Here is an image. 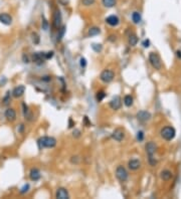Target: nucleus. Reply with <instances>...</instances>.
<instances>
[{
	"instance_id": "nucleus-1",
	"label": "nucleus",
	"mask_w": 181,
	"mask_h": 199,
	"mask_svg": "<svg viewBox=\"0 0 181 199\" xmlns=\"http://www.w3.org/2000/svg\"><path fill=\"white\" fill-rule=\"evenodd\" d=\"M145 149H146V153L148 155V160L149 163H150L151 166H155L157 164V160L154 157V154H155L156 150H157V146L154 142H148L147 144L145 146Z\"/></svg>"
},
{
	"instance_id": "nucleus-2",
	"label": "nucleus",
	"mask_w": 181,
	"mask_h": 199,
	"mask_svg": "<svg viewBox=\"0 0 181 199\" xmlns=\"http://www.w3.org/2000/svg\"><path fill=\"white\" fill-rule=\"evenodd\" d=\"M37 144H38L39 148H54L55 145H57V140L54 137H42L37 141Z\"/></svg>"
},
{
	"instance_id": "nucleus-3",
	"label": "nucleus",
	"mask_w": 181,
	"mask_h": 199,
	"mask_svg": "<svg viewBox=\"0 0 181 199\" xmlns=\"http://www.w3.org/2000/svg\"><path fill=\"white\" fill-rule=\"evenodd\" d=\"M160 135L165 141H171V140L174 139L175 135H176V131H175V129L173 127L166 126L160 131Z\"/></svg>"
},
{
	"instance_id": "nucleus-4",
	"label": "nucleus",
	"mask_w": 181,
	"mask_h": 199,
	"mask_svg": "<svg viewBox=\"0 0 181 199\" xmlns=\"http://www.w3.org/2000/svg\"><path fill=\"white\" fill-rule=\"evenodd\" d=\"M149 62H150L151 65H152L155 70H161L162 68L161 58L158 54H155V52H150V54H149Z\"/></svg>"
},
{
	"instance_id": "nucleus-5",
	"label": "nucleus",
	"mask_w": 181,
	"mask_h": 199,
	"mask_svg": "<svg viewBox=\"0 0 181 199\" xmlns=\"http://www.w3.org/2000/svg\"><path fill=\"white\" fill-rule=\"evenodd\" d=\"M114 78H115V73L111 70H103L102 73H101V76H100L101 81L104 82V83H106V84L111 83V82L114 79Z\"/></svg>"
},
{
	"instance_id": "nucleus-6",
	"label": "nucleus",
	"mask_w": 181,
	"mask_h": 199,
	"mask_svg": "<svg viewBox=\"0 0 181 199\" xmlns=\"http://www.w3.org/2000/svg\"><path fill=\"white\" fill-rule=\"evenodd\" d=\"M116 176L121 182H125L128 180V177H129V174H128V171L126 170V168L123 166H118L116 169Z\"/></svg>"
},
{
	"instance_id": "nucleus-7",
	"label": "nucleus",
	"mask_w": 181,
	"mask_h": 199,
	"mask_svg": "<svg viewBox=\"0 0 181 199\" xmlns=\"http://www.w3.org/2000/svg\"><path fill=\"white\" fill-rule=\"evenodd\" d=\"M62 21H63V17H62V13L58 9H57L54 13V26L55 28H60V25H62Z\"/></svg>"
},
{
	"instance_id": "nucleus-8",
	"label": "nucleus",
	"mask_w": 181,
	"mask_h": 199,
	"mask_svg": "<svg viewBox=\"0 0 181 199\" xmlns=\"http://www.w3.org/2000/svg\"><path fill=\"white\" fill-rule=\"evenodd\" d=\"M137 119L138 121L145 123V122H148L151 119V114L147 111H140V112L137 113Z\"/></svg>"
},
{
	"instance_id": "nucleus-9",
	"label": "nucleus",
	"mask_w": 181,
	"mask_h": 199,
	"mask_svg": "<svg viewBox=\"0 0 181 199\" xmlns=\"http://www.w3.org/2000/svg\"><path fill=\"white\" fill-rule=\"evenodd\" d=\"M121 106H122L121 98H120L119 95H115V97L111 100L110 107L113 109V110H119V109L121 108Z\"/></svg>"
},
{
	"instance_id": "nucleus-10",
	"label": "nucleus",
	"mask_w": 181,
	"mask_h": 199,
	"mask_svg": "<svg viewBox=\"0 0 181 199\" xmlns=\"http://www.w3.org/2000/svg\"><path fill=\"white\" fill-rule=\"evenodd\" d=\"M55 197L57 199H68L70 198V194H68V190L65 188H58L55 192Z\"/></svg>"
},
{
	"instance_id": "nucleus-11",
	"label": "nucleus",
	"mask_w": 181,
	"mask_h": 199,
	"mask_svg": "<svg viewBox=\"0 0 181 199\" xmlns=\"http://www.w3.org/2000/svg\"><path fill=\"white\" fill-rule=\"evenodd\" d=\"M124 137H125V134L122 129H116L115 131L113 132V134H112V138L117 142H121L122 140L124 139Z\"/></svg>"
},
{
	"instance_id": "nucleus-12",
	"label": "nucleus",
	"mask_w": 181,
	"mask_h": 199,
	"mask_svg": "<svg viewBox=\"0 0 181 199\" xmlns=\"http://www.w3.org/2000/svg\"><path fill=\"white\" fill-rule=\"evenodd\" d=\"M0 22L5 25H10L12 23V17L8 13H0Z\"/></svg>"
},
{
	"instance_id": "nucleus-13",
	"label": "nucleus",
	"mask_w": 181,
	"mask_h": 199,
	"mask_svg": "<svg viewBox=\"0 0 181 199\" xmlns=\"http://www.w3.org/2000/svg\"><path fill=\"white\" fill-rule=\"evenodd\" d=\"M5 118L10 122L15 121V119H16V112H15L14 109L12 108L7 109V110L5 111Z\"/></svg>"
},
{
	"instance_id": "nucleus-14",
	"label": "nucleus",
	"mask_w": 181,
	"mask_h": 199,
	"mask_svg": "<svg viewBox=\"0 0 181 199\" xmlns=\"http://www.w3.org/2000/svg\"><path fill=\"white\" fill-rule=\"evenodd\" d=\"M128 167H129V169H131V170L136 171L141 167V162L138 160V159H131V160L128 162Z\"/></svg>"
},
{
	"instance_id": "nucleus-15",
	"label": "nucleus",
	"mask_w": 181,
	"mask_h": 199,
	"mask_svg": "<svg viewBox=\"0 0 181 199\" xmlns=\"http://www.w3.org/2000/svg\"><path fill=\"white\" fill-rule=\"evenodd\" d=\"M33 62L36 63H42L46 58H45V52H35L32 55Z\"/></svg>"
},
{
	"instance_id": "nucleus-16",
	"label": "nucleus",
	"mask_w": 181,
	"mask_h": 199,
	"mask_svg": "<svg viewBox=\"0 0 181 199\" xmlns=\"http://www.w3.org/2000/svg\"><path fill=\"white\" fill-rule=\"evenodd\" d=\"M106 22L111 26H117L120 23V19L117 15H110L106 18Z\"/></svg>"
},
{
	"instance_id": "nucleus-17",
	"label": "nucleus",
	"mask_w": 181,
	"mask_h": 199,
	"mask_svg": "<svg viewBox=\"0 0 181 199\" xmlns=\"http://www.w3.org/2000/svg\"><path fill=\"white\" fill-rule=\"evenodd\" d=\"M41 177L40 175V172H39L38 169L36 168H32L30 170V173H29V178H30L32 181H37V180H39Z\"/></svg>"
},
{
	"instance_id": "nucleus-18",
	"label": "nucleus",
	"mask_w": 181,
	"mask_h": 199,
	"mask_svg": "<svg viewBox=\"0 0 181 199\" xmlns=\"http://www.w3.org/2000/svg\"><path fill=\"white\" fill-rule=\"evenodd\" d=\"M24 92H25V87L24 86H18L13 90L12 95L14 98H20L21 95L24 94Z\"/></svg>"
},
{
	"instance_id": "nucleus-19",
	"label": "nucleus",
	"mask_w": 181,
	"mask_h": 199,
	"mask_svg": "<svg viewBox=\"0 0 181 199\" xmlns=\"http://www.w3.org/2000/svg\"><path fill=\"white\" fill-rule=\"evenodd\" d=\"M172 176H173L172 172L169 170H163L160 174V177L163 181H169V180L172 178Z\"/></svg>"
},
{
	"instance_id": "nucleus-20",
	"label": "nucleus",
	"mask_w": 181,
	"mask_h": 199,
	"mask_svg": "<svg viewBox=\"0 0 181 199\" xmlns=\"http://www.w3.org/2000/svg\"><path fill=\"white\" fill-rule=\"evenodd\" d=\"M22 108H23V115H24V118L27 119L28 121H30L31 118H32V115H31V113L29 112L28 106L25 105L24 103H23V104H22Z\"/></svg>"
},
{
	"instance_id": "nucleus-21",
	"label": "nucleus",
	"mask_w": 181,
	"mask_h": 199,
	"mask_svg": "<svg viewBox=\"0 0 181 199\" xmlns=\"http://www.w3.org/2000/svg\"><path fill=\"white\" fill-rule=\"evenodd\" d=\"M138 37H137V35L136 34H134V33H132V34H130L129 35V38H128V42H129V44L131 46H135L136 44L138 43Z\"/></svg>"
},
{
	"instance_id": "nucleus-22",
	"label": "nucleus",
	"mask_w": 181,
	"mask_h": 199,
	"mask_svg": "<svg viewBox=\"0 0 181 199\" xmlns=\"http://www.w3.org/2000/svg\"><path fill=\"white\" fill-rule=\"evenodd\" d=\"M132 20H133V22L136 23V24L140 23V22H141V20H142V17H141V14H140V13H139V12H137V11L133 12V14H132Z\"/></svg>"
},
{
	"instance_id": "nucleus-23",
	"label": "nucleus",
	"mask_w": 181,
	"mask_h": 199,
	"mask_svg": "<svg viewBox=\"0 0 181 199\" xmlns=\"http://www.w3.org/2000/svg\"><path fill=\"white\" fill-rule=\"evenodd\" d=\"M101 33V29L97 26H93L89 29V36H95Z\"/></svg>"
},
{
	"instance_id": "nucleus-24",
	"label": "nucleus",
	"mask_w": 181,
	"mask_h": 199,
	"mask_svg": "<svg viewBox=\"0 0 181 199\" xmlns=\"http://www.w3.org/2000/svg\"><path fill=\"white\" fill-rule=\"evenodd\" d=\"M133 97L132 95H125V98H124V105L126 106V107H131V106L133 105Z\"/></svg>"
},
{
	"instance_id": "nucleus-25",
	"label": "nucleus",
	"mask_w": 181,
	"mask_h": 199,
	"mask_svg": "<svg viewBox=\"0 0 181 199\" xmlns=\"http://www.w3.org/2000/svg\"><path fill=\"white\" fill-rule=\"evenodd\" d=\"M103 5L107 8H112L116 5V0H102Z\"/></svg>"
},
{
	"instance_id": "nucleus-26",
	"label": "nucleus",
	"mask_w": 181,
	"mask_h": 199,
	"mask_svg": "<svg viewBox=\"0 0 181 199\" xmlns=\"http://www.w3.org/2000/svg\"><path fill=\"white\" fill-rule=\"evenodd\" d=\"M65 26L63 25L62 27H60L58 29V34H57V41H60L63 37V35H65Z\"/></svg>"
},
{
	"instance_id": "nucleus-27",
	"label": "nucleus",
	"mask_w": 181,
	"mask_h": 199,
	"mask_svg": "<svg viewBox=\"0 0 181 199\" xmlns=\"http://www.w3.org/2000/svg\"><path fill=\"white\" fill-rule=\"evenodd\" d=\"M105 97H106L105 92L100 91V92H98V93H97V95H96V99H97L98 102H101V101H103V100H104V98H105Z\"/></svg>"
},
{
	"instance_id": "nucleus-28",
	"label": "nucleus",
	"mask_w": 181,
	"mask_h": 199,
	"mask_svg": "<svg viewBox=\"0 0 181 199\" xmlns=\"http://www.w3.org/2000/svg\"><path fill=\"white\" fill-rule=\"evenodd\" d=\"M92 48L95 50L96 52H100L101 50L103 49V46L100 43H93L92 44Z\"/></svg>"
},
{
	"instance_id": "nucleus-29",
	"label": "nucleus",
	"mask_w": 181,
	"mask_h": 199,
	"mask_svg": "<svg viewBox=\"0 0 181 199\" xmlns=\"http://www.w3.org/2000/svg\"><path fill=\"white\" fill-rule=\"evenodd\" d=\"M82 4L84 6H90V5H94L96 0H81Z\"/></svg>"
},
{
	"instance_id": "nucleus-30",
	"label": "nucleus",
	"mask_w": 181,
	"mask_h": 199,
	"mask_svg": "<svg viewBox=\"0 0 181 199\" xmlns=\"http://www.w3.org/2000/svg\"><path fill=\"white\" fill-rule=\"evenodd\" d=\"M42 29L43 30H47L49 29V21H47L46 19H45V17L44 16H42Z\"/></svg>"
},
{
	"instance_id": "nucleus-31",
	"label": "nucleus",
	"mask_w": 181,
	"mask_h": 199,
	"mask_svg": "<svg viewBox=\"0 0 181 199\" xmlns=\"http://www.w3.org/2000/svg\"><path fill=\"white\" fill-rule=\"evenodd\" d=\"M9 102H10V92H7L6 93V95H5L4 99H3V104L4 105H7Z\"/></svg>"
},
{
	"instance_id": "nucleus-32",
	"label": "nucleus",
	"mask_w": 181,
	"mask_h": 199,
	"mask_svg": "<svg viewBox=\"0 0 181 199\" xmlns=\"http://www.w3.org/2000/svg\"><path fill=\"white\" fill-rule=\"evenodd\" d=\"M143 139H144V133H143L142 131H139L137 133V140L139 142H142Z\"/></svg>"
},
{
	"instance_id": "nucleus-33",
	"label": "nucleus",
	"mask_w": 181,
	"mask_h": 199,
	"mask_svg": "<svg viewBox=\"0 0 181 199\" xmlns=\"http://www.w3.org/2000/svg\"><path fill=\"white\" fill-rule=\"evenodd\" d=\"M28 190H29V184H25L24 186H23L20 189V193H21V194H24V193L27 192Z\"/></svg>"
},
{
	"instance_id": "nucleus-34",
	"label": "nucleus",
	"mask_w": 181,
	"mask_h": 199,
	"mask_svg": "<svg viewBox=\"0 0 181 199\" xmlns=\"http://www.w3.org/2000/svg\"><path fill=\"white\" fill-rule=\"evenodd\" d=\"M54 51H47V52H45V58H46V59H49V58H52V57H54Z\"/></svg>"
},
{
	"instance_id": "nucleus-35",
	"label": "nucleus",
	"mask_w": 181,
	"mask_h": 199,
	"mask_svg": "<svg viewBox=\"0 0 181 199\" xmlns=\"http://www.w3.org/2000/svg\"><path fill=\"white\" fill-rule=\"evenodd\" d=\"M79 65H81L82 68H85V66L87 65V60H86V58L82 57L81 59H79Z\"/></svg>"
},
{
	"instance_id": "nucleus-36",
	"label": "nucleus",
	"mask_w": 181,
	"mask_h": 199,
	"mask_svg": "<svg viewBox=\"0 0 181 199\" xmlns=\"http://www.w3.org/2000/svg\"><path fill=\"white\" fill-rule=\"evenodd\" d=\"M142 44L144 47H149V46H150V40H149V39H145Z\"/></svg>"
},
{
	"instance_id": "nucleus-37",
	"label": "nucleus",
	"mask_w": 181,
	"mask_h": 199,
	"mask_svg": "<svg viewBox=\"0 0 181 199\" xmlns=\"http://www.w3.org/2000/svg\"><path fill=\"white\" fill-rule=\"evenodd\" d=\"M79 130H76V131H74V136H76V137H79Z\"/></svg>"
},
{
	"instance_id": "nucleus-38",
	"label": "nucleus",
	"mask_w": 181,
	"mask_h": 199,
	"mask_svg": "<svg viewBox=\"0 0 181 199\" xmlns=\"http://www.w3.org/2000/svg\"><path fill=\"white\" fill-rule=\"evenodd\" d=\"M176 55L178 58H181V50H177L176 51Z\"/></svg>"
},
{
	"instance_id": "nucleus-39",
	"label": "nucleus",
	"mask_w": 181,
	"mask_h": 199,
	"mask_svg": "<svg viewBox=\"0 0 181 199\" xmlns=\"http://www.w3.org/2000/svg\"><path fill=\"white\" fill-rule=\"evenodd\" d=\"M85 121H87V122H88V117H87V116L85 117ZM90 125H92V124H90V123H89V124H88V126H90Z\"/></svg>"
}]
</instances>
